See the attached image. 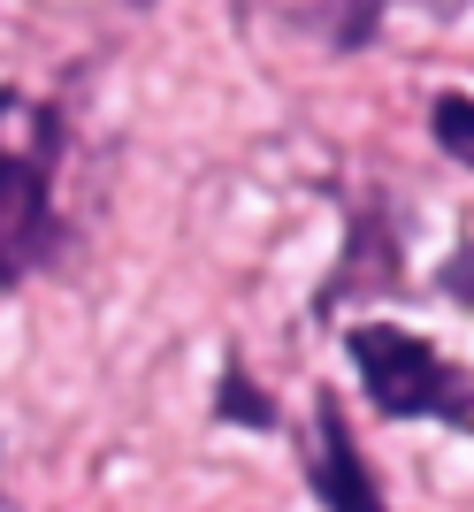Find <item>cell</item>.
I'll list each match as a JSON object with an SVG mask.
<instances>
[{
  "label": "cell",
  "mask_w": 474,
  "mask_h": 512,
  "mask_svg": "<svg viewBox=\"0 0 474 512\" xmlns=\"http://www.w3.org/2000/svg\"><path fill=\"white\" fill-rule=\"evenodd\" d=\"M54 161L62 123L31 92H0V283L54 253Z\"/></svg>",
  "instance_id": "obj_1"
},
{
  "label": "cell",
  "mask_w": 474,
  "mask_h": 512,
  "mask_svg": "<svg viewBox=\"0 0 474 512\" xmlns=\"http://www.w3.org/2000/svg\"><path fill=\"white\" fill-rule=\"evenodd\" d=\"M345 344H352V367L367 375V398L383 413H398V421H413V413H467L459 406V375L436 360L413 329H398V321H360Z\"/></svg>",
  "instance_id": "obj_2"
},
{
  "label": "cell",
  "mask_w": 474,
  "mask_h": 512,
  "mask_svg": "<svg viewBox=\"0 0 474 512\" xmlns=\"http://www.w3.org/2000/svg\"><path fill=\"white\" fill-rule=\"evenodd\" d=\"M306 482H314V497H322L329 512H383V497H375V482H367V467H360V444H352V428H345V413H337V398H322V406H314Z\"/></svg>",
  "instance_id": "obj_3"
},
{
  "label": "cell",
  "mask_w": 474,
  "mask_h": 512,
  "mask_svg": "<svg viewBox=\"0 0 474 512\" xmlns=\"http://www.w3.org/2000/svg\"><path fill=\"white\" fill-rule=\"evenodd\" d=\"M429 130H436V146H444V153H459V161L474 169V100H467V92H436Z\"/></svg>",
  "instance_id": "obj_4"
},
{
  "label": "cell",
  "mask_w": 474,
  "mask_h": 512,
  "mask_svg": "<svg viewBox=\"0 0 474 512\" xmlns=\"http://www.w3.org/2000/svg\"><path fill=\"white\" fill-rule=\"evenodd\" d=\"M222 413H230V421H253V428H268V421H276V406H268L260 390H245L237 375H222Z\"/></svg>",
  "instance_id": "obj_5"
},
{
  "label": "cell",
  "mask_w": 474,
  "mask_h": 512,
  "mask_svg": "<svg viewBox=\"0 0 474 512\" xmlns=\"http://www.w3.org/2000/svg\"><path fill=\"white\" fill-rule=\"evenodd\" d=\"M444 291H452V299H474V253H459V260H452V276H444Z\"/></svg>",
  "instance_id": "obj_6"
}]
</instances>
